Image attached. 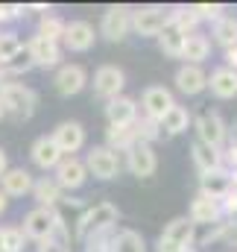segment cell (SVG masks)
I'll return each mask as SVG.
<instances>
[{"label": "cell", "mask_w": 237, "mask_h": 252, "mask_svg": "<svg viewBox=\"0 0 237 252\" xmlns=\"http://www.w3.org/2000/svg\"><path fill=\"white\" fill-rule=\"evenodd\" d=\"M85 179H88V170H85V161H79V158H73V156H67V158H61L59 167H56V185L61 190H76L85 185Z\"/></svg>", "instance_id": "11"}, {"label": "cell", "mask_w": 237, "mask_h": 252, "mask_svg": "<svg viewBox=\"0 0 237 252\" xmlns=\"http://www.w3.org/2000/svg\"><path fill=\"white\" fill-rule=\"evenodd\" d=\"M24 53V44L18 35L12 32H0V64H9L12 59H18Z\"/></svg>", "instance_id": "32"}, {"label": "cell", "mask_w": 237, "mask_h": 252, "mask_svg": "<svg viewBox=\"0 0 237 252\" xmlns=\"http://www.w3.org/2000/svg\"><path fill=\"white\" fill-rule=\"evenodd\" d=\"M56 223H59V214L53 211V208H44V205H38V208H32L27 217H24V238H32V241H50L53 238V232H56Z\"/></svg>", "instance_id": "3"}, {"label": "cell", "mask_w": 237, "mask_h": 252, "mask_svg": "<svg viewBox=\"0 0 237 252\" xmlns=\"http://www.w3.org/2000/svg\"><path fill=\"white\" fill-rule=\"evenodd\" d=\"M123 85H126V76H123V70H120L118 64H103L94 73V94L97 97L115 100V97H120Z\"/></svg>", "instance_id": "9"}, {"label": "cell", "mask_w": 237, "mask_h": 252, "mask_svg": "<svg viewBox=\"0 0 237 252\" xmlns=\"http://www.w3.org/2000/svg\"><path fill=\"white\" fill-rule=\"evenodd\" d=\"M141 106H144V115H147L149 121H161L176 103H173V94H170L164 85H149V88L144 91V97H141Z\"/></svg>", "instance_id": "10"}, {"label": "cell", "mask_w": 237, "mask_h": 252, "mask_svg": "<svg viewBox=\"0 0 237 252\" xmlns=\"http://www.w3.org/2000/svg\"><path fill=\"white\" fill-rule=\"evenodd\" d=\"M112 252H147V241L132 229H120L112 238Z\"/></svg>", "instance_id": "29"}, {"label": "cell", "mask_w": 237, "mask_h": 252, "mask_svg": "<svg viewBox=\"0 0 237 252\" xmlns=\"http://www.w3.org/2000/svg\"><path fill=\"white\" fill-rule=\"evenodd\" d=\"M176 88L181 94H199L208 88V76L199 64H181L176 70Z\"/></svg>", "instance_id": "20"}, {"label": "cell", "mask_w": 237, "mask_h": 252, "mask_svg": "<svg viewBox=\"0 0 237 252\" xmlns=\"http://www.w3.org/2000/svg\"><path fill=\"white\" fill-rule=\"evenodd\" d=\"M94 38H97V32H94V27L88 21H70V24H64V38L61 41L67 44V50L85 53V50L94 47Z\"/></svg>", "instance_id": "13"}, {"label": "cell", "mask_w": 237, "mask_h": 252, "mask_svg": "<svg viewBox=\"0 0 237 252\" xmlns=\"http://www.w3.org/2000/svg\"><path fill=\"white\" fill-rule=\"evenodd\" d=\"M85 82H88V73H85L82 64H64V67H59V73H56V91H59L61 97L79 94L85 88Z\"/></svg>", "instance_id": "15"}, {"label": "cell", "mask_w": 237, "mask_h": 252, "mask_svg": "<svg viewBox=\"0 0 237 252\" xmlns=\"http://www.w3.org/2000/svg\"><path fill=\"white\" fill-rule=\"evenodd\" d=\"M0 182H3V193H6V196H24V193L32 190V176H30L24 167L6 170V173L0 176Z\"/></svg>", "instance_id": "24"}, {"label": "cell", "mask_w": 237, "mask_h": 252, "mask_svg": "<svg viewBox=\"0 0 237 252\" xmlns=\"http://www.w3.org/2000/svg\"><path fill=\"white\" fill-rule=\"evenodd\" d=\"M100 30H103V35L109 41H123L129 35V30H132V9L129 6H112V9H106Z\"/></svg>", "instance_id": "7"}, {"label": "cell", "mask_w": 237, "mask_h": 252, "mask_svg": "<svg viewBox=\"0 0 237 252\" xmlns=\"http://www.w3.org/2000/svg\"><path fill=\"white\" fill-rule=\"evenodd\" d=\"M184 32L178 30L176 24H170V18H167V24H164V30L158 32V44H161V50L167 53V56H173V59H181V50H184Z\"/></svg>", "instance_id": "25"}, {"label": "cell", "mask_w": 237, "mask_h": 252, "mask_svg": "<svg viewBox=\"0 0 237 252\" xmlns=\"http://www.w3.org/2000/svg\"><path fill=\"white\" fill-rule=\"evenodd\" d=\"M0 85H3V64H0Z\"/></svg>", "instance_id": "45"}, {"label": "cell", "mask_w": 237, "mask_h": 252, "mask_svg": "<svg viewBox=\"0 0 237 252\" xmlns=\"http://www.w3.org/2000/svg\"><path fill=\"white\" fill-rule=\"evenodd\" d=\"M235 190V176L229 173V170H211V173H202V190L199 193H205V196H211V199H226L229 193Z\"/></svg>", "instance_id": "16"}, {"label": "cell", "mask_w": 237, "mask_h": 252, "mask_svg": "<svg viewBox=\"0 0 237 252\" xmlns=\"http://www.w3.org/2000/svg\"><path fill=\"white\" fill-rule=\"evenodd\" d=\"M35 100H38L35 91L27 88V85H18V82H3V85H0V103H3L6 115H12V118H18V121L32 118Z\"/></svg>", "instance_id": "2"}, {"label": "cell", "mask_w": 237, "mask_h": 252, "mask_svg": "<svg viewBox=\"0 0 237 252\" xmlns=\"http://www.w3.org/2000/svg\"><path fill=\"white\" fill-rule=\"evenodd\" d=\"M3 118H6V109H3V103H0V121H3Z\"/></svg>", "instance_id": "44"}, {"label": "cell", "mask_w": 237, "mask_h": 252, "mask_svg": "<svg viewBox=\"0 0 237 252\" xmlns=\"http://www.w3.org/2000/svg\"><path fill=\"white\" fill-rule=\"evenodd\" d=\"M32 193H35L38 205H44V208H53L61 199V188L56 185V179H47V176L38 179V182H32Z\"/></svg>", "instance_id": "30"}, {"label": "cell", "mask_w": 237, "mask_h": 252, "mask_svg": "<svg viewBox=\"0 0 237 252\" xmlns=\"http://www.w3.org/2000/svg\"><path fill=\"white\" fill-rule=\"evenodd\" d=\"M190 12L196 15V21H199V18L217 21V18H220V12H223V6H220V3H196V6H190Z\"/></svg>", "instance_id": "38"}, {"label": "cell", "mask_w": 237, "mask_h": 252, "mask_svg": "<svg viewBox=\"0 0 237 252\" xmlns=\"http://www.w3.org/2000/svg\"><path fill=\"white\" fill-rule=\"evenodd\" d=\"M158 124H161V129H164L167 135H181V132L190 126V112H187L184 106H173Z\"/></svg>", "instance_id": "31"}, {"label": "cell", "mask_w": 237, "mask_h": 252, "mask_svg": "<svg viewBox=\"0 0 237 252\" xmlns=\"http://www.w3.org/2000/svg\"><path fill=\"white\" fill-rule=\"evenodd\" d=\"M208 53H211V41L205 38V35H187L184 38V50H181V59L187 64H199L208 59Z\"/></svg>", "instance_id": "26"}, {"label": "cell", "mask_w": 237, "mask_h": 252, "mask_svg": "<svg viewBox=\"0 0 237 252\" xmlns=\"http://www.w3.org/2000/svg\"><path fill=\"white\" fill-rule=\"evenodd\" d=\"M167 18H170V24H176V27L181 30V32H184V35H193V27H196V15L190 12V6H187V9H184V6H181V9H173Z\"/></svg>", "instance_id": "34"}, {"label": "cell", "mask_w": 237, "mask_h": 252, "mask_svg": "<svg viewBox=\"0 0 237 252\" xmlns=\"http://www.w3.org/2000/svg\"><path fill=\"white\" fill-rule=\"evenodd\" d=\"M214 41L223 44L226 50L237 47V18L235 15H220L214 21Z\"/></svg>", "instance_id": "27"}, {"label": "cell", "mask_w": 237, "mask_h": 252, "mask_svg": "<svg viewBox=\"0 0 237 252\" xmlns=\"http://www.w3.org/2000/svg\"><path fill=\"white\" fill-rule=\"evenodd\" d=\"M173 252H196L193 247H181V250H173Z\"/></svg>", "instance_id": "43"}, {"label": "cell", "mask_w": 237, "mask_h": 252, "mask_svg": "<svg viewBox=\"0 0 237 252\" xmlns=\"http://www.w3.org/2000/svg\"><path fill=\"white\" fill-rule=\"evenodd\" d=\"M6 170H9V158H6V150L0 147V176H3Z\"/></svg>", "instance_id": "41"}, {"label": "cell", "mask_w": 237, "mask_h": 252, "mask_svg": "<svg viewBox=\"0 0 237 252\" xmlns=\"http://www.w3.org/2000/svg\"><path fill=\"white\" fill-rule=\"evenodd\" d=\"M193 232L196 226L190 223V217H176L164 226L161 238H158V252H173V250H181V247H190L193 241Z\"/></svg>", "instance_id": "5"}, {"label": "cell", "mask_w": 237, "mask_h": 252, "mask_svg": "<svg viewBox=\"0 0 237 252\" xmlns=\"http://www.w3.org/2000/svg\"><path fill=\"white\" fill-rule=\"evenodd\" d=\"M30 153H32V161H35L41 170H56V167H59V161L64 158V156H61V150L56 147V141H53V138H47V135H41V138L32 144V150H30Z\"/></svg>", "instance_id": "18"}, {"label": "cell", "mask_w": 237, "mask_h": 252, "mask_svg": "<svg viewBox=\"0 0 237 252\" xmlns=\"http://www.w3.org/2000/svg\"><path fill=\"white\" fill-rule=\"evenodd\" d=\"M220 202L217 199H211V196H205V193H196V199L190 202V223L196 226H211V223H217V217H220Z\"/></svg>", "instance_id": "22"}, {"label": "cell", "mask_w": 237, "mask_h": 252, "mask_svg": "<svg viewBox=\"0 0 237 252\" xmlns=\"http://www.w3.org/2000/svg\"><path fill=\"white\" fill-rule=\"evenodd\" d=\"M85 170H88L94 179H103V182L115 179V176L120 173L118 153L109 150V147H91V153L85 156Z\"/></svg>", "instance_id": "4"}, {"label": "cell", "mask_w": 237, "mask_h": 252, "mask_svg": "<svg viewBox=\"0 0 237 252\" xmlns=\"http://www.w3.org/2000/svg\"><path fill=\"white\" fill-rule=\"evenodd\" d=\"M50 138L56 141V147L61 150V156H70V153L82 150V144H85V129H82V124H76V121H64V124L56 126V132H53Z\"/></svg>", "instance_id": "14"}, {"label": "cell", "mask_w": 237, "mask_h": 252, "mask_svg": "<svg viewBox=\"0 0 237 252\" xmlns=\"http://www.w3.org/2000/svg\"><path fill=\"white\" fill-rule=\"evenodd\" d=\"M41 38H47V41H56L59 44V38H64V24H61V18L56 15H44V21H41V32H38Z\"/></svg>", "instance_id": "35"}, {"label": "cell", "mask_w": 237, "mask_h": 252, "mask_svg": "<svg viewBox=\"0 0 237 252\" xmlns=\"http://www.w3.org/2000/svg\"><path fill=\"white\" fill-rule=\"evenodd\" d=\"M164 24H167V12L161 6H141L132 12V30L138 35H155L158 38Z\"/></svg>", "instance_id": "6"}, {"label": "cell", "mask_w": 237, "mask_h": 252, "mask_svg": "<svg viewBox=\"0 0 237 252\" xmlns=\"http://www.w3.org/2000/svg\"><path fill=\"white\" fill-rule=\"evenodd\" d=\"M106 141H109V144H106L109 150H115V153H118V150H126V153H129V150L138 144L135 126H109V132H106Z\"/></svg>", "instance_id": "28"}, {"label": "cell", "mask_w": 237, "mask_h": 252, "mask_svg": "<svg viewBox=\"0 0 237 252\" xmlns=\"http://www.w3.org/2000/svg\"><path fill=\"white\" fill-rule=\"evenodd\" d=\"M38 252H67V244H61V241H44Z\"/></svg>", "instance_id": "39"}, {"label": "cell", "mask_w": 237, "mask_h": 252, "mask_svg": "<svg viewBox=\"0 0 237 252\" xmlns=\"http://www.w3.org/2000/svg\"><path fill=\"white\" fill-rule=\"evenodd\" d=\"M24 250V232L15 226L0 229V252H21Z\"/></svg>", "instance_id": "33"}, {"label": "cell", "mask_w": 237, "mask_h": 252, "mask_svg": "<svg viewBox=\"0 0 237 252\" xmlns=\"http://www.w3.org/2000/svg\"><path fill=\"white\" fill-rule=\"evenodd\" d=\"M112 238H115V229L88 238V241H85V252H112Z\"/></svg>", "instance_id": "37"}, {"label": "cell", "mask_w": 237, "mask_h": 252, "mask_svg": "<svg viewBox=\"0 0 237 252\" xmlns=\"http://www.w3.org/2000/svg\"><path fill=\"white\" fill-rule=\"evenodd\" d=\"M3 211H6V193L0 190V214H3Z\"/></svg>", "instance_id": "42"}, {"label": "cell", "mask_w": 237, "mask_h": 252, "mask_svg": "<svg viewBox=\"0 0 237 252\" xmlns=\"http://www.w3.org/2000/svg\"><path fill=\"white\" fill-rule=\"evenodd\" d=\"M135 135H138V141L149 144L152 138H158V135H161V124H158V121H149V118L135 121Z\"/></svg>", "instance_id": "36"}, {"label": "cell", "mask_w": 237, "mask_h": 252, "mask_svg": "<svg viewBox=\"0 0 237 252\" xmlns=\"http://www.w3.org/2000/svg\"><path fill=\"white\" fill-rule=\"evenodd\" d=\"M126 164H129V173L138 176V179H147V176H152V173L158 170V158H155L152 147L144 144V141H138V144L126 153Z\"/></svg>", "instance_id": "8"}, {"label": "cell", "mask_w": 237, "mask_h": 252, "mask_svg": "<svg viewBox=\"0 0 237 252\" xmlns=\"http://www.w3.org/2000/svg\"><path fill=\"white\" fill-rule=\"evenodd\" d=\"M190 156H193V164H196V170H199V173H211V170H220V167H223V153H220L217 147L202 144L199 138L193 141Z\"/></svg>", "instance_id": "21"}, {"label": "cell", "mask_w": 237, "mask_h": 252, "mask_svg": "<svg viewBox=\"0 0 237 252\" xmlns=\"http://www.w3.org/2000/svg\"><path fill=\"white\" fill-rule=\"evenodd\" d=\"M118 217H120L118 205H112V202H97V205H91V208L79 217V223H76V238L85 244L88 238H94V235H100V232L115 229Z\"/></svg>", "instance_id": "1"}, {"label": "cell", "mask_w": 237, "mask_h": 252, "mask_svg": "<svg viewBox=\"0 0 237 252\" xmlns=\"http://www.w3.org/2000/svg\"><path fill=\"white\" fill-rule=\"evenodd\" d=\"M196 132H199V141L202 144H208V147H223V141H226V124H223V118L217 115V112H202L199 118H196Z\"/></svg>", "instance_id": "12"}, {"label": "cell", "mask_w": 237, "mask_h": 252, "mask_svg": "<svg viewBox=\"0 0 237 252\" xmlns=\"http://www.w3.org/2000/svg\"><path fill=\"white\" fill-rule=\"evenodd\" d=\"M226 67H232V70H237V47H232V50H226Z\"/></svg>", "instance_id": "40"}, {"label": "cell", "mask_w": 237, "mask_h": 252, "mask_svg": "<svg viewBox=\"0 0 237 252\" xmlns=\"http://www.w3.org/2000/svg\"><path fill=\"white\" fill-rule=\"evenodd\" d=\"M208 88H211L220 100L237 97V70H232V67H217V70L208 76Z\"/></svg>", "instance_id": "23"}, {"label": "cell", "mask_w": 237, "mask_h": 252, "mask_svg": "<svg viewBox=\"0 0 237 252\" xmlns=\"http://www.w3.org/2000/svg\"><path fill=\"white\" fill-rule=\"evenodd\" d=\"M106 118L112 126H135L138 121V106L132 97H115L106 106Z\"/></svg>", "instance_id": "19"}, {"label": "cell", "mask_w": 237, "mask_h": 252, "mask_svg": "<svg viewBox=\"0 0 237 252\" xmlns=\"http://www.w3.org/2000/svg\"><path fill=\"white\" fill-rule=\"evenodd\" d=\"M27 56H30V62L38 64V67H53V64L59 62L61 50H59L56 41H47V38L35 35V38H30V44H27Z\"/></svg>", "instance_id": "17"}]
</instances>
